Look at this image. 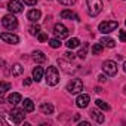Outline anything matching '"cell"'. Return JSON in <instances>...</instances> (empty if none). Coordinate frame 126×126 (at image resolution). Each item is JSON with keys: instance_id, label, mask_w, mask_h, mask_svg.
<instances>
[{"instance_id": "obj_14", "label": "cell", "mask_w": 126, "mask_h": 126, "mask_svg": "<svg viewBox=\"0 0 126 126\" xmlns=\"http://www.w3.org/2000/svg\"><path fill=\"white\" fill-rule=\"evenodd\" d=\"M33 59L37 62V64H42V62L46 61V55H45L42 50H34V52H33Z\"/></svg>"}, {"instance_id": "obj_21", "label": "cell", "mask_w": 126, "mask_h": 126, "mask_svg": "<svg viewBox=\"0 0 126 126\" xmlns=\"http://www.w3.org/2000/svg\"><path fill=\"white\" fill-rule=\"evenodd\" d=\"M22 71H24V67H22L21 64H15V65H12V71H11L12 76H15V77H16V76H21Z\"/></svg>"}, {"instance_id": "obj_8", "label": "cell", "mask_w": 126, "mask_h": 126, "mask_svg": "<svg viewBox=\"0 0 126 126\" xmlns=\"http://www.w3.org/2000/svg\"><path fill=\"white\" fill-rule=\"evenodd\" d=\"M25 110L24 108H12V111L9 113V117H11V120L14 122V123H21L22 120H24V117H25Z\"/></svg>"}, {"instance_id": "obj_23", "label": "cell", "mask_w": 126, "mask_h": 126, "mask_svg": "<svg viewBox=\"0 0 126 126\" xmlns=\"http://www.w3.org/2000/svg\"><path fill=\"white\" fill-rule=\"evenodd\" d=\"M102 50H104V46H102L101 43H95V45L92 46V53H94V55H99Z\"/></svg>"}, {"instance_id": "obj_38", "label": "cell", "mask_w": 126, "mask_h": 126, "mask_svg": "<svg viewBox=\"0 0 126 126\" xmlns=\"http://www.w3.org/2000/svg\"><path fill=\"white\" fill-rule=\"evenodd\" d=\"M123 70H125V73H126V61L123 62Z\"/></svg>"}, {"instance_id": "obj_3", "label": "cell", "mask_w": 126, "mask_h": 126, "mask_svg": "<svg viewBox=\"0 0 126 126\" xmlns=\"http://www.w3.org/2000/svg\"><path fill=\"white\" fill-rule=\"evenodd\" d=\"M82 89H83V83H82L80 79H71V80L68 82V85H67V91H68V94H71V95L79 94Z\"/></svg>"}, {"instance_id": "obj_33", "label": "cell", "mask_w": 126, "mask_h": 126, "mask_svg": "<svg viewBox=\"0 0 126 126\" xmlns=\"http://www.w3.org/2000/svg\"><path fill=\"white\" fill-rule=\"evenodd\" d=\"M24 3L28 5V6H34V5L37 3V0H24Z\"/></svg>"}, {"instance_id": "obj_26", "label": "cell", "mask_w": 126, "mask_h": 126, "mask_svg": "<svg viewBox=\"0 0 126 126\" xmlns=\"http://www.w3.org/2000/svg\"><path fill=\"white\" fill-rule=\"evenodd\" d=\"M28 30H30V34L31 36H39L40 34V27L39 25H31Z\"/></svg>"}, {"instance_id": "obj_27", "label": "cell", "mask_w": 126, "mask_h": 126, "mask_svg": "<svg viewBox=\"0 0 126 126\" xmlns=\"http://www.w3.org/2000/svg\"><path fill=\"white\" fill-rule=\"evenodd\" d=\"M86 52H88V43H85V45H83V47L79 50V53H77V55H79V58L85 59V56H86Z\"/></svg>"}, {"instance_id": "obj_24", "label": "cell", "mask_w": 126, "mask_h": 126, "mask_svg": "<svg viewBox=\"0 0 126 126\" xmlns=\"http://www.w3.org/2000/svg\"><path fill=\"white\" fill-rule=\"evenodd\" d=\"M95 104H96L101 110H104V111H108V110H110V105H108L107 102H104L102 99H96V101H95Z\"/></svg>"}, {"instance_id": "obj_4", "label": "cell", "mask_w": 126, "mask_h": 126, "mask_svg": "<svg viewBox=\"0 0 126 126\" xmlns=\"http://www.w3.org/2000/svg\"><path fill=\"white\" fill-rule=\"evenodd\" d=\"M102 70L107 76H116L117 74V64L114 61L108 59V61H104L102 62Z\"/></svg>"}, {"instance_id": "obj_13", "label": "cell", "mask_w": 126, "mask_h": 126, "mask_svg": "<svg viewBox=\"0 0 126 126\" xmlns=\"http://www.w3.org/2000/svg\"><path fill=\"white\" fill-rule=\"evenodd\" d=\"M27 16H28V19H30L31 22H37V21L40 19V16H42V12H40L39 9H31Z\"/></svg>"}, {"instance_id": "obj_32", "label": "cell", "mask_w": 126, "mask_h": 126, "mask_svg": "<svg viewBox=\"0 0 126 126\" xmlns=\"http://www.w3.org/2000/svg\"><path fill=\"white\" fill-rule=\"evenodd\" d=\"M64 55H65V58H67L68 61H73V59H74V53H73V52H67V53H64Z\"/></svg>"}, {"instance_id": "obj_5", "label": "cell", "mask_w": 126, "mask_h": 126, "mask_svg": "<svg viewBox=\"0 0 126 126\" xmlns=\"http://www.w3.org/2000/svg\"><path fill=\"white\" fill-rule=\"evenodd\" d=\"M2 24H3V27H5L6 30L12 31V30H15V28L18 27V19H16L14 15H6V16H3V19H2Z\"/></svg>"}, {"instance_id": "obj_11", "label": "cell", "mask_w": 126, "mask_h": 126, "mask_svg": "<svg viewBox=\"0 0 126 126\" xmlns=\"http://www.w3.org/2000/svg\"><path fill=\"white\" fill-rule=\"evenodd\" d=\"M89 101H91V96L88 94H80L77 96V99H76V105L79 108H85V107L89 105Z\"/></svg>"}, {"instance_id": "obj_10", "label": "cell", "mask_w": 126, "mask_h": 126, "mask_svg": "<svg viewBox=\"0 0 126 126\" xmlns=\"http://www.w3.org/2000/svg\"><path fill=\"white\" fill-rule=\"evenodd\" d=\"M22 3L19 2V0H11V2L8 3V9L12 12V14H21L22 12Z\"/></svg>"}, {"instance_id": "obj_39", "label": "cell", "mask_w": 126, "mask_h": 126, "mask_svg": "<svg viewBox=\"0 0 126 126\" xmlns=\"http://www.w3.org/2000/svg\"><path fill=\"white\" fill-rule=\"evenodd\" d=\"M125 24H126V21H125Z\"/></svg>"}, {"instance_id": "obj_36", "label": "cell", "mask_w": 126, "mask_h": 126, "mask_svg": "<svg viewBox=\"0 0 126 126\" xmlns=\"http://www.w3.org/2000/svg\"><path fill=\"white\" fill-rule=\"evenodd\" d=\"M89 125H91L89 122H82V123H80V126H89Z\"/></svg>"}, {"instance_id": "obj_20", "label": "cell", "mask_w": 126, "mask_h": 126, "mask_svg": "<svg viewBox=\"0 0 126 126\" xmlns=\"http://www.w3.org/2000/svg\"><path fill=\"white\" fill-rule=\"evenodd\" d=\"M40 111H42L43 114H52V113H53V105L49 104V102H43V104L40 105Z\"/></svg>"}, {"instance_id": "obj_9", "label": "cell", "mask_w": 126, "mask_h": 126, "mask_svg": "<svg viewBox=\"0 0 126 126\" xmlns=\"http://www.w3.org/2000/svg\"><path fill=\"white\" fill-rule=\"evenodd\" d=\"M0 39L5 43H11V45H16L19 42V37L16 34H12V33H2L0 34Z\"/></svg>"}, {"instance_id": "obj_28", "label": "cell", "mask_w": 126, "mask_h": 126, "mask_svg": "<svg viewBox=\"0 0 126 126\" xmlns=\"http://www.w3.org/2000/svg\"><path fill=\"white\" fill-rule=\"evenodd\" d=\"M12 86L9 85V83H6V82H2V85H0V92H2V94H5L6 91H9Z\"/></svg>"}, {"instance_id": "obj_35", "label": "cell", "mask_w": 126, "mask_h": 126, "mask_svg": "<svg viewBox=\"0 0 126 126\" xmlns=\"http://www.w3.org/2000/svg\"><path fill=\"white\" fill-rule=\"evenodd\" d=\"M98 80H99L101 83H104V82H105L107 79H105V76H104V74H101V76H98Z\"/></svg>"}, {"instance_id": "obj_19", "label": "cell", "mask_w": 126, "mask_h": 126, "mask_svg": "<svg viewBox=\"0 0 126 126\" xmlns=\"http://www.w3.org/2000/svg\"><path fill=\"white\" fill-rule=\"evenodd\" d=\"M22 108H24L27 113H31V111L34 110V104H33V101H31L30 98H25V99L22 101Z\"/></svg>"}, {"instance_id": "obj_22", "label": "cell", "mask_w": 126, "mask_h": 126, "mask_svg": "<svg viewBox=\"0 0 126 126\" xmlns=\"http://www.w3.org/2000/svg\"><path fill=\"white\" fill-rule=\"evenodd\" d=\"M65 45H67V47H68V49H74V47H77V46L80 45V40H79V39H76V37H73V39H70Z\"/></svg>"}, {"instance_id": "obj_16", "label": "cell", "mask_w": 126, "mask_h": 126, "mask_svg": "<svg viewBox=\"0 0 126 126\" xmlns=\"http://www.w3.org/2000/svg\"><path fill=\"white\" fill-rule=\"evenodd\" d=\"M43 74H45L43 68H42V67H36V68L33 70V79H34V82H40V80L43 79Z\"/></svg>"}, {"instance_id": "obj_31", "label": "cell", "mask_w": 126, "mask_h": 126, "mask_svg": "<svg viewBox=\"0 0 126 126\" xmlns=\"http://www.w3.org/2000/svg\"><path fill=\"white\" fill-rule=\"evenodd\" d=\"M119 39L120 42H126V31H119Z\"/></svg>"}, {"instance_id": "obj_29", "label": "cell", "mask_w": 126, "mask_h": 126, "mask_svg": "<svg viewBox=\"0 0 126 126\" xmlns=\"http://www.w3.org/2000/svg\"><path fill=\"white\" fill-rule=\"evenodd\" d=\"M58 2L61 5H64V6H71V5L76 3V0H58Z\"/></svg>"}, {"instance_id": "obj_7", "label": "cell", "mask_w": 126, "mask_h": 126, "mask_svg": "<svg viewBox=\"0 0 126 126\" xmlns=\"http://www.w3.org/2000/svg\"><path fill=\"white\" fill-rule=\"evenodd\" d=\"M53 33H55V36H56L58 39H67L68 34H70L68 28H67L64 24H61V22H58V24L53 25Z\"/></svg>"}, {"instance_id": "obj_37", "label": "cell", "mask_w": 126, "mask_h": 126, "mask_svg": "<svg viewBox=\"0 0 126 126\" xmlns=\"http://www.w3.org/2000/svg\"><path fill=\"white\" fill-rule=\"evenodd\" d=\"M95 92H96V94H99V92H102V89H101V88H96V89H95Z\"/></svg>"}, {"instance_id": "obj_12", "label": "cell", "mask_w": 126, "mask_h": 126, "mask_svg": "<svg viewBox=\"0 0 126 126\" xmlns=\"http://www.w3.org/2000/svg\"><path fill=\"white\" fill-rule=\"evenodd\" d=\"M61 18L62 19H74V21H79V16L73 11H68V9H64V11L61 12Z\"/></svg>"}, {"instance_id": "obj_6", "label": "cell", "mask_w": 126, "mask_h": 126, "mask_svg": "<svg viewBox=\"0 0 126 126\" xmlns=\"http://www.w3.org/2000/svg\"><path fill=\"white\" fill-rule=\"evenodd\" d=\"M119 27V22L117 21H104V22H101L99 24V31L101 33H104V34H108V33H111V31H114L116 28Z\"/></svg>"}, {"instance_id": "obj_2", "label": "cell", "mask_w": 126, "mask_h": 126, "mask_svg": "<svg viewBox=\"0 0 126 126\" xmlns=\"http://www.w3.org/2000/svg\"><path fill=\"white\" fill-rule=\"evenodd\" d=\"M88 14L91 16H96L102 11V0H86Z\"/></svg>"}, {"instance_id": "obj_40", "label": "cell", "mask_w": 126, "mask_h": 126, "mask_svg": "<svg viewBox=\"0 0 126 126\" xmlns=\"http://www.w3.org/2000/svg\"><path fill=\"white\" fill-rule=\"evenodd\" d=\"M125 89H126V88H125Z\"/></svg>"}, {"instance_id": "obj_18", "label": "cell", "mask_w": 126, "mask_h": 126, "mask_svg": "<svg viewBox=\"0 0 126 126\" xmlns=\"http://www.w3.org/2000/svg\"><path fill=\"white\" fill-rule=\"evenodd\" d=\"M99 43H101L102 46H105V47H114V46H116V42H114L111 37H105V36L99 40Z\"/></svg>"}, {"instance_id": "obj_25", "label": "cell", "mask_w": 126, "mask_h": 126, "mask_svg": "<svg viewBox=\"0 0 126 126\" xmlns=\"http://www.w3.org/2000/svg\"><path fill=\"white\" fill-rule=\"evenodd\" d=\"M61 45H62V43H61V39H58V37H56V39H50V40H49V46H50V47H53V49L59 47Z\"/></svg>"}, {"instance_id": "obj_30", "label": "cell", "mask_w": 126, "mask_h": 126, "mask_svg": "<svg viewBox=\"0 0 126 126\" xmlns=\"http://www.w3.org/2000/svg\"><path fill=\"white\" fill-rule=\"evenodd\" d=\"M37 39H39V42H46V40H47V36H46L45 33H40V34L37 36Z\"/></svg>"}, {"instance_id": "obj_15", "label": "cell", "mask_w": 126, "mask_h": 126, "mask_svg": "<svg viewBox=\"0 0 126 126\" xmlns=\"http://www.w3.org/2000/svg\"><path fill=\"white\" fill-rule=\"evenodd\" d=\"M8 102L11 105H16L18 102H21V95L18 92H12L9 96H8Z\"/></svg>"}, {"instance_id": "obj_1", "label": "cell", "mask_w": 126, "mask_h": 126, "mask_svg": "<svg viewBox=\"0 0 126 126\" xmlns=\"http://www.w3.org/2000/svg\"><path fill=\"white\" fill-rule=\"evenodd\" d=\"M45 79H46V83L49 86L58 85V82H59V73H58L56 67H47V70L45 71Z\"/></svg>"}, {"instance_id": "obj_34", "label": "cell", "mask_w": 126, "mask_h": 126, "mask_svg": "<svg viewBox=\"0 0 126 126\" xmlns=\"http://www.w3.org/2000/svg\"><path fill=\"white\" fill-rule=\"evenodd\" d=\"M33 80H34V79H25V80H24V86H30Z\"/></svg>"}, {"instance_id": "obj_17", "label": "cell", "mask_w": 126, "mask_h": 126, "mask_svg": "<svg viewBox=\"0 0 126 126\" xmlns=\"http://www.w3.org/2000/svg\"><path fill=\"white\" fill-rule=\"evenodd\" d=\"M91 116H92V119H94V120H95L96 123H102V122L105 120L104 114H101V113H99L98 110H95V108H94V110L91 111Z\"/></svg>"}]
</instances>
